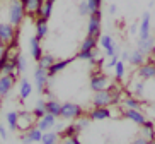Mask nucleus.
<instances>
[{
  "label": "nucleus",
  "instance_id": "29",
  "mask_svg": "<svg viewBox=\"0 0 155 144\" xmlns=\"http://www.w3.org/2000/svg\"><path fill=\"white\" fill-rule=\"evenodd\" d=\"M58 137H60V134L56 132V130H46V132H43V139H41V142L43 144H55V142H58Z\"/></svg>",
  "mask_w": 155,
  "mask_h": 144
},
{
  "label": "nucleus",
  "instance_id": "9",
  "mask_svg": "<svg viewBox=\"0 0 155 144\" xmlns=\"http://www.w3.org/2000/svg\"><path fill=\"white\" fill-rule=\"evenodd\" d=\"M123 117L128 118L130 122H133V124H137V125H143L147 122V117L141 108H126L123 112Z\"/></svg>",
  "mask_w": 155,
  "mask_h": 144
},
{
  "label": "nucleus",
  "instance_id": "16",
  "mask_svg": "<svg viewBox=\"0 0 155 144\" xmlns=\"http://www.w3.org/2000/svg\"><path fill=\"white\" fill-rule=\"evenodd\" d=\"M137 48L141 51V53H145L147 57L152 55V53L155 51V38H152V36H148V38H138Z\"/></svg>",
  "mask_w": 155,
  "mask_h": 144
},
{
  "label": "nucleus",
  "instance_id": "7",
  "mask_svg": "<svg viewBox=\"0 0 155 144\" xmlns=\"http://www.w3.org/2000/svg\"><path fill=\"white\" fill-rule=\"evenodd\" d=\"M92 107H113V94L111 89H101V91H94L92 96Z\"/></svg>",
  "mask_w": 155,
  "mask_h": 144
},
{
  "label": "nucleus",
  "instance_id": "26",
  "mask_svg": "<svg viewBox=\"0 0 155 144\" xmlns=\"http://www.w3.org/2000/svg\"><path fill=\"white\" fill-rule=\"evenodd\" d=\"M97 45H99V38H94V36L87 34L82 40V43H80V50H96Z\"/></svg>",
  "mask_w": 155,
  "mask_h": 144
},
{
  "label": "nucleus",
  "instance_id": "28",
  "mask_svg": "<svg viewBox=\"0 0 155 144\" xmlns=\"http://www.w3.org/2000/svg\"><path fill=\"white\" fill-rule=\"evenodd\" d=\"M55 62H56L55 57L51 55V53H43V57L36 62V64H38V67H41V69H46V70H48L51 65L55 64Z\"/></svg>",
  "mask_w": 155,
  "mask_h": 144
},
{
  "label": "nucleus",
  "instance_id": "8",
  "mask_svg": "<svg viewBox=\"0 0 155 144\" xmlns=\"http://www.w3.org/2000/svg\"><path fill=\"white\" fill-rule=\"evenodd\" d=\"M15 34H17V29H15L14 24L7 23H0V41L4 45H9L15 40Z\"/></svg>",
  "mask_w": 155,
  "mask_h": 144
},
{
  "label": "nucleus",
  "instance_id": "36",
  "mask_svg": "<svg viewBox=\"0 0 155 144\" xmlns=\"http://www.w3.org/2000/svg\"><path fill=\"white\" fill-rule=\"evenodd\" d=\"M53 4L55 2H51V0H45V5H43V17H46L48 21L53 14Z\"/></svg>",
  "mask_w": 155,
  "mask_h": 144
},
{
  "label": "nucleus",
  "instance_id": "12",
  "mask_svg": "<svg viewBox=\"0 0 155 144\" xmlns=\"http://www.w3.org/2000/svg\"><path fill=\"white\" fill-rule=\"evenodd\" d=\"M15 84V77L10 74H2L0 76V98H7L12 93V88Z\"/></svg>",
  "mask_w": 155,
  "mask_h": 144
},
{
  "label": "nucleus",
  "instance_id": "17",
  "mask_svg": "<svg viewBox=\"0 0 155 144\" xmlns=\"http://www.w3.org/2000/svg\"><path fill=\"white\" fill-rule=\"evenodd\" d=\"M75 58H77V57H73V58H67V60H56L55 64L48 69V76H50V79H53V77H55V76H58L60 72H63V70L67 69V67H68V65L75 60Z\"/></svg>",
  "mask_w": 155,
  "mask_h": 144
},
{
  "label": "nucleus",
  "instance_id": "35",
  "mask_svg": "<svg viewBox=\"0 0 155 144\" xmlns=\"http://www.w3.org/2000/svg\"><path fill=\"white\" fill-rule=\"evenodd\" d=\"M78 132H80V129H78L77 124H70V125L65 127V130L61 132V137H70V135H78Z\"/></svg>",
  "mask_w": 155,
  "mask_h": 144
},
{
  "label": "nucleus",
  "instance_id": "4",
  "mask_svg": "<svg viewBox=\"0 0 155 144\" xmlns=\"http://www.w3.org/2000/svg\"><path fill=\"white\" fill-rule=\"evenodd\" d=\"M111 79L107 74H102V72H99V70H94V72H91V83H89V86H91L92 91H101V89H107L111 86Z\"/></svg>",
  "mask_w": 155,
  "mask_h": 144
},
{
  "label": "nucleus",
  "instance_id": "3",
  "mask_svg": "<svg viewBox=\"0 0 155 144\" xmlns=\"http://www.w3.org/2000/svg\"><path fill=\"white\" fill-rule=\"evenodd\" d=\"M84 115V108L73 101L61 103V118L65 120H77L78 117Z\"/></svg>",
  "mask_w": 155,
  "mask_h": 144
},
{
  "label": "nucleus",
  "instance_id": "19",
  "mask_svg": "<svg viewBox=\"0 0 155 144\" xmlns=\"http://www.w3.org/2000/svg\"><path fill=\"white\" fill-rule=\"evenodd\" d=\"M34 29H36V34L34 36L39 38V40H45L46 34H48V19L43 17V16L36 17V21H34Z\"/></svg>",
  "mask_w": 155,
  "mask_h": 144
},
{
  "label": "nucleus",
  "instance_id": "33",
  "mask_svg": "<svg viewBox=\"0 0 155 144\" xmlns=\"http://www.w3.org/2000/svg\"><path fill=\"white\" fill-rule=\"evenodd\" d=\"M77 58H78V60H87V62H91L92 65L96 64V55H94V50H78Z\"/></svg>",
  "mask_w": 155,
  "mask_h": 144
},
{
  "label": "nucleus",
  "instance_id": "23",
  "mask_svg": "<svg viewBox=\"0 0 155 144\" xmlns=\"http://www.w3.org/2000/svg\"><path fill=\"white\" fill-rule=\"evenodd\" d=\"M46 112L60 118V117H61V103H60L58 100H55V98L46 100Z\"/></svg>",
  "mask_w": 155,
  "mask_h": 144
},
{
  "label": "nucleus",
  "instance_id": "42",
  "mask_svg": "<svg viewBox=\"0 0 155 144\" xmlns=\"http://www.w3.org/2000/svg\"><path fill=\"white\" fill-rule=\"evenodd\" d=\"M65 144H80L78 135H70V137H65Z\"/></svg>",
  "mask_w": 155,
  "mask_h": 144
},
{
  "label": "nucleus",
  "instance_id": "30",
  "mask_svg": "<svg viewBox=\"0 0 155 144\" xmlns=\"http://www.w3.org/2000/svg\"><path fill=\"white\" fill-rule=\"evenodd\" d=\"M32 113H34L36 118H41L43 115H46V100L39 98L36 101V105H34V108H32Z\"/></svg>",
  "mask_w": 155,
  "mask_h": 144
},
{
  "label": "nucleus",
  "instance_id": "39",
  "mask_svg": "<svg viewBox=\"0 0 155 144\" xmlns=\"http://www.w3.org/2000/svg\"><path fill=\"white\" fill-rule=\"evenodd\" d=\"M87 4H89V9H91V14H92V12H96V10L101 9L102 0H87Z\"/></svg>",
  "mask_w": 155,
  "mask_h": 144
},
{
  "label": "nucleus",
  "instance_id": "44",
  "mask_svg": "<svg viewBox=\"0 0 155 144\" xmlns=\"http://www.w3.org/2000/svg\"><path fill=\"white\" fill-rule=\"evenodd\" d=\"M41 94H45V96H46V100H51V98H55V96H53V93H51L50 86H46V88L43 89V93H41Z\"/></svg>",
  "mask_w": 155,
  "mask_h": 144
},
{
  "label": "nucleus",
  "instance_id": "31",
  "mask_svg": "<svg viewBox=\"0 0 155 144\" xmlns=\"http://www.w3.org/2000/svg\"><path fill=\"white\" fill-rule=\"evenodd\" d=\"M26 69H28V58L24 55H21V53H17L15 55V70H17V74L26 72Z\"/></svg>",
  "mask_w": 155,
  "mask_h": 144
},
{
  "label": "nucleus",
  "instance_id": "32",
  "mask_svg": "<svg viewBox=\"0 0 155 144\" xmlns=\"http://www.w3.org/2000/svg\"><path fill=\"white\" fill-rule=\"evenodd\" d=\"M123 105H124V108H143V103L140 101V98L133 96V94L124 98Z\"/></svg>",
  "mask_w": 155,
  "mask_h": 144
},
{
  "label": "nucleus",
  "instance_id": "27",
  "mask_svg": "<svg viewBox=\"0 0 155 144\" xmlns=\"http://www.w3.org/2000/svg\"><path fill=\"white\" fill-rule=\"evenodd\" d=\"M145 81L140 79V81H135V83H131V94L137 98H141L143 94H145Z\"/></svg>",
  "mask_w": 155,
  "mask_h": 144
},
{
  "label": "nucleus",
  "instance_id": "38",
  "mask_svg": "<svg viewBox=\"0 0 155 144\" xmlns=\"http://www.w3.org/2000/svg\"><path fill=\"white\" fill-rule=\"evenodd\" d=\"M78 14L84 16V17L91 16V9H89V4H87V0H84V2H80V4H78Z\"/></svg>",
  "mask_w": 155,
  "mask_h": 144
},
{
  "label": "nucleus",
  "instance_id": "53",
  "mask_svg": "<svg viewBox=\"0 0 155 144\" xmlns=\"http://www.w3.org/2000/svg\"><path fill=\"white\" fill-rule=\"evenodd\" d=\"M51 2H56V0H51Z\"/></svg>",
  "mask_w": 155,
  "mask_h": 144
},
{
  "label": "nucleus",
  "instance_id": "20",
  "mask_svg": "<svg viewBox=\"0 0 155 144\" xmlns=\"http://www.w3.org/2000/svg\"><path fill=\"white\" fill-rule=\"evenodd\" d=\"M29 53H31V57L36 62L43 57V47H41V40H39V38L32 36L31 40H29Z\"/></svg>",
  "mask_w": 155,
  "mask_h": 144
},
{
  "label": "nucleus",
  "instance_id": "2",
  "mask_svg": "<svg viewBox=\"0 0 155 144\" xmlns=\"http://www.w3.org/2000/svg\"><path fill=\"white\" fill-rule=\"evenodd\" d=\"M87 34L94 38H99L102 34V12L96 10L89 16V21H87Z\"/></svg>",
  "mask_w": 155,
  "mask_h": 144
},
{
  "label": "nucleus",
  "instance_id": "51",
  "mask_svg": "<svg viewBox=\"0 0 155 144\" xmlns=\"http://www.w3.org/2000/svg\"><path fill=\"white\" fill-rule=\"evenodd\" d=\"M0 2H10V0H0Z\"/></svg>",
  "mask_w": 155,
  "mask_h": 144
},
{
  "label": "nucleus",
  "instance_id": "21",
  "mask_svg": "<svg viewBox=\"0 0 155 144\" xmlns=\"http://www.w3.org/2000/svg\"><path fill=\"white\" fill-rule=\"evenodd\" d=\"M32 91H34V84H32L29 79H26V77L21 79V83H19V98H21L22 101L31 96Z\"/></svg>",
  "mask_w": 155,
  "mask_h": 144
},
{
  "label": "nucleus",
  "instance_id": "46",
  "mask_svg": "<svg viewBox=\"0 0 155 144\" xmlns=\"http://www.w3.org/2000/svg\"><path fill=\"white\" fill-rule=\"evenodd\" d=\"M130 53H131V51H123V53H121V57H123V62H128L130 60Z\"/></svg>",
  "mask_w": 155,
  "mask_h": 144
},
{
  "label": "nucleus",
  "instance_id": "14",
  "mask_svg": "<svg viewBox=\"0 0 155 144\" xmlns=\"http://www.w3.org/2000/svg\"><path fill=\"white\" fill-rule=\"evenodd\" d=\"M89 118L92 122H99V120H106V118H111V108L109 107H94L89 112Z\"/></svg>",
  "mask_w": 155,
  "mask_h": 144
},
{
  "label": "nucleus",
  "instance_id": "13",
  "mask_svg": "<svg viewBox=\"0 0 155 144\" xmlns=\"http://www.w3.org/2000/svg\"><path fill=\"white\" fill-rule=\"evenodd\" d=\"M22 142H26V144H31V142H41V139H43V130L39 129L38 125H32L29 130H26L22 134Z\"/></svg>",
  "mask_w": 155,
  "mask_h": 144
},
{
  "label": "nucleus",
  "instance_id": "5",
  "mask_svg": "<svg viewBox=\"0 0 155 144\" xmlns=\"http://www.w3.org/2000/svg\"><path fill=\"white\" fill-rule=\"evenodd\" d=\"M32 84H34V88L38 89V93H43V89L51 84L48 70L41 69V67H36V69H34V74H32Z\"/></svg>",
  "mask_w": 155,
  "mask_h": 144
},
{
  "label": "nucleus",
  "instance_id": "52",
  "mask_svg": "<svg viewBox=\"0 0 155 144\" xmlns=\"http://www.w3.org/2000/svg\"><path fill=\"white\" fill-rule=\"evenodd\" d=\"M153 142H155V132H153Z\"/></svg>",
  "mask_w": 155,
  "mask_h": 144
},
{
  "label": "nucleus",
  "instance_id": "41",
  "mask_svg": "<svg viewBox=\"0 0 155 144\" xmlns=\"http://www.w3.org/2000/svg\"><path fill=\"white\" fill-rule=\"evenodd\" d=\"M7 137H9V127L7 125H0V139L7 141Z\"/></svg>",
  "mask_w": 155,
  "mask_h": 144
},
{
  "label": "nucleus",
  "instance_id": "11",
  "mask_svg": "<svg viewBox=\"0 0 155 144\" xmlns=\"http://www.w3.org/2000/svg\"><path fill=\"white\" fill-rule=\"evenodd\" d=\"M34 120H38L36 117H34V113L32 112H19V124H17V130H22V132H26V130H29L32 125H34Z\"/></svg>",
  "mask_w": 155,
  "mask_h": 144
},
{
  "label": "nucleus",
  "instance_id": "10",
  "mask_svg": "<svg viewBox=\"0 0 155 144\" xmlns=\"http://www.w3.org/2000/svg\"><path fill=\"white\" fill-rule=\"evenodd\" d=\"M138 79H143L145 83L155 79V64L153 62H145L143 65H140L137 70Z\"/></svg>",
  "mask_w": 155,
  "mask_h": 144
},
{
  "label": "nucleus",
  "instance_id": "18",
  "mask_svg": "<svg viewBox=\"0 0 155 144\" xmlns=\"http://www.w3.org/2000/svg\"><path fill=\"white\" fill-rule=\"evenodd\" d=\"M43 5H45V0H28L24 7H26V12L31 16H43Z\"/></svg>",
  "mask_w": 155,
  "mask_h": 144
},
{
  "label": "nucleus",
  "instance_id": "24",
  "mask_svg": "<svg viewBox=\"0 0 155 144\" xmlns=\"http://www.w3.org/2000/svg\"><path fill=\"white\" fill-rule=\"evenodd\" d=\"M128 62H130L131 65H135V67L138 69L140 65H143L147 62V55H145V53H141V51L137 48V50H133L131 53H130V60H128Z\"/></svg>",
  "mask_w": 155,
  "mask_h": 144
},
{
  "label": "nucleus",
  "instance_id": "48",
  "mask_svg": "<svg viewBox=\"0 0 155 144\" xmlns=\"http://www.w3.org/2000/svg\"><path fill=\"white\" fill-rule=\"evenodd\" d=\"M5 45H4V43H2V41H0V57H2V53H4V50H5Z\"/></svg>",
  "mask_w": 155,
  "mask_h": 144
},
{
  "label": "nucleus",
  "instance_id": "37",
  "mask_svg": "<svg viewBox=\"0 0 155 144\" xmlns=\"http://www.w3.org/2000/svg\"><path fill=\"white\" fill-rule=\"evenodd\" d=\"M91 122H92V120L89 118V117H78L75 124L78 125V129H80V132H82L84 129H87V127H89V124H91Z\"/></svg>",
  "mask_w": 155,
  "mask_h": 144
},
{
  "label": "nucleus",
  "instance_id": "49",
  "mask_svg": "<svg viewBox=\"0 0 155 144\" xmlns=\"http://www.w3.org/2000/svg\"><path fill=\"white\" fill-rule=\"evenodd\" d=\"M152 113H153V117H155V100H153V103H152Z\"/></svg>",
  "mask_w": 155,
  "mask_h": 144
},
{
  "label": "nucleus",
  "instance_id": "34",
  "mask_svg": "<svg viewBox=\"0 0 155 144\" xmlns=\"http://www.w3.org/2000/svg\"><path fill=\"white\" fill-rule=\"evenodd\" d=\"M114 76H116V79L121 81L124 79V76H126V67H124V62L123 60H118V64H116V67H114Z\"/></svg>",
  "mask_w": 155,
  "mask_h": 144
},
{
  "label": "nucleus",
  "instance_id": "22",
  "mask_svg": "<svg viewBox=\"0 0 155 144\" xmlns=\"http://www.w3.org/2000/svg\"><path fill=\"white\" fill-rule=\"evenodd\" d=\"M150 36V14L145 12L141 16L140 29H138V38H148Z\"/></svg>",
  "mask_w": 155,
  "mask_h": 144
},
{
  "label": "nucleus",
  "instance_id": "6",
  "mask_svg": "<svg viewBox=\"0 0 155 144\" xmlns=\"http://www.w3.org/2000/svg\"><path fill=\"white\" fill-rule=\"evenodd\" d=\"M99 47L102 48V51L106 53V57L119 55V47L116 45V41H114L109 34H101L99 36Z\"/></svg>",
  "mask_w": 155,
  "mask_h": 144
},
{
  "label": "nucleus",
  "instance_id": "45",
  "mask_svg": "<svg viewBox=\"0 0 155 144\" xmlns=\"http://www.w3.org/2000/svg\"><path fill=\"white\" fill-rule=\"evenodd\" d=\"M138 29H140V24H133L130 31H131V34H138Z\"/></svg>",
  "mask_w": 155,
  "mask_h": 144
},
{
  "label": "nucleus",
  "instance_id": "15",
  "mask_svg": "<svg viewBox=\"0 0 155 144\" xmlns=\"http://www.w3.org/2000/svg\"><path fill=\"white\" fill-rule=\"evenodd\" d=\"M56 122H58V117H55V115H51V113L46 112V115H43L41 118H38V124H36V125L39 127L43 132H46V130L55 129V127H56Z\"/></svg>",
  "mask_w": 155,
  "mask_h": 144
},
{
  "label": "nucleus",
  "instance_id": "50",
  "mask_svg": "<svg viewBox=\"0 0 155 144\" xmlns=\"http://www.w3.org/2000/svg\"><path fill=\"white\" fill-rule=\"evenodd\" d=\"M0 113H2V98H0Z\"/></svg>",
  "mask_w": 155,
  "mask_h": 144
},
{
  "label": "nucleus",
  "instance_id": "47",
  "mask_svg": "<svg viewBox=\"0 0 155 144\" xmlns=\"http://www.w3.org/2000/svg\"><path fill=\"white\" fill-rule=\"evenodd\" d=\"M107 10H109V14H116V10L118 9H116V5H109V9Z\"/></svg>",
  "mask_w": 155,
  "mask_h": 144
},
{
  "label": "nucleus",
  "instance_id": "40",
  "mask_svg": "<svg viewBox=\"0 0 155 144\" xmlns=\"http://www.w3.org/2000/svg\"><path fill=\"white\" fill-rule=\"evenodd\" d=\"M119 60V55H113V57H107V62H106V69H114L116 64Z\"/></svg>",
  "mask_w": 155,
  "mask_h": 144
},
{
  "label": "nucleus",
  "instance_id": "1",
  "mask_svg": "<svg viewBox=\"0 0 155 144\" xmlns=\"http://www.w3.org/2000/svg\"><path fill=\"white\" fill-rule=\"evenodd\" d=\"M26 7L21 0H10L7 4V21L10 24H14L15 28H19L22 24L24 17H26Z\"/></svg>",
  "mask_w": 155,
  "mask_h": 144
},
{
  "label": "nucleus",
  "instance_id": "43",
  "mask_svg": "<svg viewBox=\"0 0 155 144\" xmlns=\"http://www.w3.org/2000/svg\"><path fill=\"white\" fill-rule=\"evenodd\" d=\"M135 144H148V142H152L150 139H147L145 135H140V137H137V139L133 141Z\"/></svg>",
  "mask_w": 155,
  "mask_h": 144
},
{
  "label": "nucleus",
  "instance_id": "25",
  "mask_svg": "<svg viewBox=\"0 0 155 144\" xmlns=\"http://www.w3.org/2000/svg\"><path fill=\"white\" fill-rule=\"evenodd\" d=\"M5 124L9 127L10 132H14L17 130V124H19V112H14V110H10L7 115H5Z\"/></svg>",
  "mask_w": 155,
  "mask_h": 144
}]
</instances>
